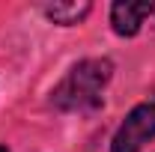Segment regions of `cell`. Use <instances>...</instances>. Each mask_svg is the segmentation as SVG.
I'll list each match as a JSON object with an SVG mask.
<instances>
[{
  "instance_id": "obj_1",
  "label": "cell",
  "mask_w": 155,
  "mask_h": 152,
  "mask_svg": "<svg viewBox=\"0 0 155 152\" xmlns=\"http://www.w3.org/2000/svg\"><path fill=\"white\" fill-rule=\"evenodd\" d=\"M114 75V63L104 57H93L78 63L69 75L60 81L51 101L60 111H90L101 101V93Z\"/></svg>"
},
{
  "instance_id": "obj_2",
  "label": "cell",
  "mask_w": 155,
  "mask_h": 152,
  "mask_svg": "<svg viewBox=\"0 0 155 152\" xmlns=\"http://www.w3.org/2000/svg\"><path fill=\"white\" fill-rule=\"evenodd\" d=\"M155 137V104H137L114 134L110 152H140Z\"/></svg>"
},
{
  "instance_id": "obj_3",
  "label": "cell",
  "mask_w": 155,
  "mask_h": 152,
  "mask_svg": "<svg viewBox=\"0 0 155 152\" xmlns=\"http://www.w3.org/2000/svg\"><path fill=\"white\" fill-rule=\"evenodd\" d=\"M152 3L149 0H116L110 6V24H114L116 36H137V30L143 27V21L152 15Z\"/></svg>"
},
{
  "instance_id": "obj_4",
  "label": "cell",
  "mask_w": 155,
  "mask_h": 152,
  "mask_svg": "<svg viewBox=\"0 0 155 152\" xmlns=\"http://www.w3.org/2000/svg\"><path fill=\"white\" fill-rule=\"evenodd\" d=\"M90 3H54V6H45V15L54 21V24H63V27H72L78 21H84L90 15Z\"/></svg>"
},
{
  "instance_id": "obj_5",
  "label": "cell",
  "mask_w": 155,
  "mask_h": 152,
  "mask_svg": "<svg viewBox=\"0 0 155 152\" xmlns=\"http://www.w3.org/2000/svg\"><path fill=\"white\" fill-rule=\"evenodd\" d=\"M0 152H9V149H6V146H0Z\"/></svg>"
}]
</instances>
